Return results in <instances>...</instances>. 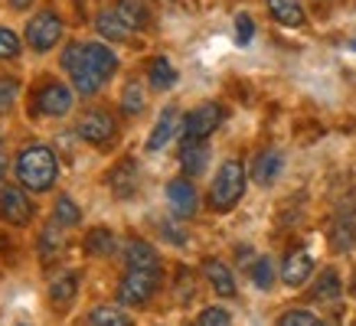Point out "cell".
Listing matches in <instances>:
<instances>
[{
    "label": "cell",
    "mask_w": 356,
    "mask_h": 326,
    "mask_svg": "<svg viewBox=\"0 0 356 326\" xmlns=\"http://www.w3.org/2000/svg\"><path fill=\"white\" fill-rule=\"evenodd\" d=\"M193 326H232V314H229L226 307L209 304V307H203V310L196 314Z\"/></svg>",
    "instance_id": "cell-35"
},
{
    "label": "cell",
    "mask_w": 356,
    "mask_h": 326,
    "mask_svg": "<svg viewBox=\"0 0 356 326\" xmlns=\"http://www.w3.org/2000/svg\"><path fill=\"white\" fill-rule=\"evenodd\" d=\"M245 189H248L245 163L229 157V160L219 163V170L213 173V183H209V193H206V206L216 216H229L245 199Z\"/></svg>",
    "instance_id": "cell-3"
},
{
    "label": "cell",
    "mask_w": 356,
    "mask_h": 326,
    "mask_svg": "<svg viewBox=\"0 0 356 326\" xmlns=\"http://www.w3.org/2000/svg\"><path fill=\"white\" fill-rule=\"evenodd\" d=\"M82 326H134V316L121 304H98L82 316Z\"/></svg>",
    "instance_id": "cell-24"
},
{
    "label": "cell",
    "mask_w": 356,
    "mask_h": 326,
    "mask_svg": "<svg viewBox=\"0 0 356 326\" xmlns=\"http://www.w3.org/2000/svg\"><path fill=\"white\" fill-rule=\"evenodd\" d=\"M33 3H36V0H7V7H10V10H17V13H20V10H30Z\"/></svg>",
    "instance_id": "cell-40"
},
{
    "label": "cell",
    "mask_w": 356,
    "mask_h": 326,
    "mask_svg": "<svg viewBox=\"0 0 356 326\" xmlns=\"http://www.w3.org/2000/svg\"><path fill=\"white\" fill-rule=\"evenodd\" d=\"M248 277H252V284H255L259 291L268 293L271 287L278 284L281 274H278V264H275V261H271L268 255H259V258H255L252 264H248Z\"/></svg>",
    "instance_id": "cell-30"
},
{
    "label": "cell",
    "mask_w": 356,
    "mask_h": 326,
    "mask_svg": "<svg viewBox=\"0 0 356 326\" xmlns=\"http://www.w3.org/2000/svg\"><path fill=\"white\" fill-rule=\"evenodd\" d=\"M275 326H324V320L307 310V307H288V310H281Z\"/></svg>",
    "instance_id": "cell-33"
},
{
    "label": "cell",
    "mask_w": 356,
    "mask_h": 326,
    "mask_svg": "<svg viewBox=\"0 0 356 326\" xmlns=\"http://www.w3.org/2000/svg\"><path fill=\"white\" fill-rule=\"evenodd\" d=\"M193 297H196L193 274L186 271V268H180V271H177V300H180V304H190Z\"/></svg>",
    "instance_id": "cell-37"
},
{
    "label": "cell",
    "mask_w": 356,
    "mask_h": 326,
    "mask_svg": "<svg viewBox=\"0 0 356 326\" xmlns=\"http://www.w3.org/2000/svg\"><path fill=\"white\" fill-rule=\"evenodd\" d=\"M20 78L13 76H0V118H7L13 108H17V101H20Z\"/></svg>",
    "instance_id": "cell-34"
},
{
    "label": "cell",
    "mask_w": 356,
    "mask_h": 326,
    "mask_svg": "<svg viewBox=\"0 0 356 326\" xmlns=\"http://www.w3.org/2000/svg\"><path fill=\"white\" fill-rule=\"evenodd\" d=\"M121 261H124V271H161V251L154 248L151 241L144 239H128L121 248Z\"/></svg>",
    "instance_id": "cell-14"
},
{
    "label": "cell",
    "mask_w": 356,
    "mask_h": 326,
    "mask_svg": "<svg viewBox=\"0 0 356 326\" xmlns=\"http://www.w3.org/2000/svg\"><path fill=\"white\" fill-rule=\"evenodd\" d=\"M59 251H63V241H59V228L49 222V225L40 232V241H36V255H40V261H43L46 268H49V264H56Z\"/></svg>",
    "instance_id": "cell-31"
},
{
    "label": "cell",
    "mask_w": 356,
    "mask_h": 326,
    "mask_svg": "<svg viewBox=\"0 0 356 326\" xmlns=\"http://www.w3.org/2000/svg\"><path fill=\"white\" fill-rule=\"evenodd\" d=\"M157 232H161L163 241H170V245H177V248H184L186 241H190V232H186V222L177 216H167L157 222Z\"/></svg>",
    "instance_id": "cell-32"
},
{
    "label": "cell",
    "mask_w": 356,
    "mask_h": 326,
    "mask_svg": "<svg viewBox=\"0 0 356 326\" xmlns=\"http://www.w3.org/2000/svg\"><path fill=\"white\" fill-rule=\"evenodd\" d=\"M177 82H180V72H177V65L167 55H151L147 59V85L154 92H170Z\"/></svg>",
    "instance_id": "cell-25"
},
{
    "label": "cell",
    "mask_w": 356,
    "mask_h": 326,
    "mask_svg": "<svg viewBox=\"0 0 356 326\" xmlns=\"http://www.w3.org/2000/svg\"><path fill=\"white\" fill-rule=\"evenodd\" d=\"M330 241L337 251H350L356 245V216L353 212H340L330 222Z\"/></svg>",
    "instance_id": "cell-28"
},
{
    "label": "cell",
    "mask_w": 356,
    "mask_h": 326,
    "mask_svg": "<svg viewBox=\"0 0 356 326\" xmlns=\"http://www.w3.org/2000/svg\"><path fill=\"white\" fill-rule=\"evenodd\" d=\"M314 255L307 248H291L288 255H284V261H281V284L284 287H291V291H298V287H304V284L314 277Z\"/></svg>",
    "instance_id": "cell-12"
},
{
    "label": "cell",
    "mask_w": 356,
    "mask_h": 326,
    "mask_svg": "<svg viewBox=\"0 0 356 326\" xmlns=\"http://www.w3.org/2000/svg\"><path fill=\"white\" fill-rule=\"evenodd\" d=\"M115 13H118L134 33L151 26V7H147L144 0H115Z\"/></svg>",
    "instance_id": "cell-27"
},
{
    "label": "cell",
    "mask_w": 356,
    "mask_h": 326,
    "mask_svg": "<svg viewBox=\"0 0 356 326\" xmlns=\"http://www.w3.org/2000/svg\"><path fill=\"white\" fill-rule=\"evenodd\" d=\"M95 33L105 43H128L134 30L115 13V7H102V10L95 13Z\"/></svg>",
    "instance_id": "cell-22"
},
{
    "label": "cell",
    "mask_w": 356,
    "mask_h": 326,
    "mask_svg": "<svg viewBox=\"0 0 356 326\" xmlns=\"http://www.w3.org/2000/svg\"><path fill=\"white\" fill-rule=\"evenodd\" d=\"M161 287H163V268L161 271H121L118 284H115V300L121 307L140 310L161 293Z\"/></svg>",
    "instance_id": "cell-4"
},
{
    "label": "cell",
    "mask_w": 356,
    "mask_h": 326,
    "mask_svg": "<svg viewBox=\"0 0 356 326\" xmlns=\"http://www.w3.org/2000/svg\"><path fill=\"white\" fill-rule=\"evenodd\" d=\"M82 53H86V62L88 69L98 76V82L102 85H108L111 78L118 76V53L111 49L105 40H92V43H82Z\"/></svg>",
    "instance_id": "cell-13"
},
{
    "label": "cell",
    "mask_w": 356,
    "mask_h": 326,
    "mask_svg": "<svg viewBox=\"0 0 356 326\" xmlns=\"http://www.w3.org/2000/svg\"><path fill=\"white\" fill-rule=\"evenodd\" d=\"M209 157H213L209 141H180V170L190 180H196L209 166Z\"/></svg>",
    "instance_id": "cell-20"
},
{
    "label": "cell",
    "mask_w": 356,
    "mask_h": 326,
    "mask_svg": "<svg viewBox=\"0 0 356 326\" xmlns=\"http://www.w3.org/2000/svg\"><path fill=\"white\" fill-rule=\"evenodd\" d=\"M49 222H53L56 228H63V232L79 228L82 225V206H79L69 193H59L53 203V212H49Z\"/></svg>",
    "instance_id": "cell-26"
},
{
    "label": "cell",
    "mask_w": 356,
    "mask_h": 326,
    "mask_svg": "<svg viewBox=\"0 0 356 326\" xmlns=\"http://www.w3.org/2000/svg\"><path fill=\"white\" fill-rule=\"evenodd\" d=\"M343 297V277H340V271L337 268H324V271L317 274L311 281V287H307V300L311 304H337Z\"/></svg>",
    "instance_id": "cell-19"
},
{
    "label": "cell",
    "mask_w": 356,
    "mask_h": 326,
    "mask_svg": "<svg viewBox=\"0 0 356 326\" xmlns=\"http://www.w3.org/2000/svg\"><path fill=\"white\" fill-rule=\"evenodd\" d=\"M350 297L356 300V271H353V277H350Z\"/></svg>",
    "instance_id": "cell-41"
},
{
    "label": "cell",
    "mask_w": 356,
    "mask_h": 326,
    "mask_svg": "<svg viewBox=\"0 0 356 326\" xmlns=\"http://www.w3.org/2000/svg\"><path fill=\"white\" fill-rule=\"evenodd\" d=\"M82 251L88 258H111L118 251V235L108 225H92L82 235Z\"/></svg>",
    "instance_id": "cell-21"
},
{
    "label": "cell",
    "mask_w": 356,
    "mask_h": 326,
    "mask_svg": "<svg viewBox=\"0 0 356 326\" xmlns=\"http://www.w3.org/2000/svg\"><path fill=\"white\" fill-rule=\"evenodd\" d=\"M59 153L49 147V144H23L17 157H13V176L23 189H30L33 196H46L53 193L56 183H59Z\"/></svg>",
    "instance_id": "cell-1"
},
{
    "label": "cell",
    "mask_w": 356,
    "mask_h": 326,
    "mask_svg": "<svg viewBox=\"0 0 356 326\" xmlns=\"http://www.w3.org/2000/svg\"><path fill=\"white\" fill-rule=\"evenodd\" d=\"M226 105L219 101H203L193 111L184 114V128H180V141H209L219 130V124L226 121Z\"/></svg>",
    "instance_id": "cell-8"
},
{
    "label": "cell",
    "mask_w": 356,
    "mask_h": 326,
    "mask_svg": "<svg viewBox=\"0 0 356 326\" xmlns=\"http://www.w3.org/2000/svg\"><path fill=\"white\" fill-rule=\"evenodd\" d=\"M105 186L115 199H131L138 196V186H140V166L134 157H121L118 163H111V170L105 173Z\"/></svg>",
    "instance_id": "cell-11"
},
{
    "label": "cell",
    "mask_w": 356,
    "mask_h": 326,
    "mask_svg": "<svg viewBox=\"0 0 356 326\" xmlns=\"http://www.w3.org/2000/svg\"><path fill=\"white\" fill-rule=\"evenodd\" d=\"M23 43L20 36L10 30V26H0V62H13L17 55H20Z\"/></svg>",
    "instance_id": "cell-36"
},
{
    "label": "cell",
    "mask_w": 356,
    "mask_h": 326,
    "mask_svg": "<svg viewBox=\"0 0 356 326\" xmlns=\"http://www.w3.org/2000/svg\"><path fill=\"white\" fill-rule=\"evenodd\" d=\"M163 196H167L170 212L177 218H184V222H190V218L200 212V189H196V183L190 176H173V180H167Z\"/></svg>",
    "instance_id": "cell-10"
},
{
    "label": "cell",
    "mask_w": 356,
    "mask_h": 326,
    "mask_svg": "<svg viewBox=\"0 0 356 326\" xmlns=\"http://www.w3.org/2000/svg\"><path fill=\"white\" fill-rule=\"evenodd\" d=\"M13 170V163H10V157L0 151V183H7V173Z\"/></svg>",
    "instance_id": "cell-39"
},
{
    "label": "cell",
    "mask_w": 356,
    "mask_h": 326,
    "mask_svg": "<svg viewBox=\"0 0 356 326\" xmlns=\"http://www.w3.org/2000/svg\"><path fill=\"white\" fill-rule=\"evenodd\" d=\"M118 108H121V114H124V118H138L140 111L147 108V92H144V85H140L138 78H131L128 85L121 88Z\"/></svg>",
    "instance_id": "cell-29"
},
{
    "label": "cell",
    "mask_w": 356,
    "mask_h": 326,
    "mask_svg": "<svg viewBox=\"0 0 356 326\" xmlns=\"http://www.w3.org/2000/svg\"><path fill=\"white\" fill-rule=\"evenodd\" d=\"M72 108H76V88L65 85L56 76H40L36 85L30 88V98H26V114H33V118L63 121L72 114Z\"/></svg>",
    "instance_id": "cell-2"
},
{
    "label": "cell",
    "mask_w": 356,
    "mask_h": 326,
    "mask_svg": "<svg viewBox=\"0 0 356 326\" xmlns=\"http://www.w3.org/2000/svg\"><path fill=\"white\" fill-rule=\"evenodd\" d=\"M281 170H284V153H281L278 147H265V151H259L252 157L248 180L255 186H261V189H268V186L281 176Z\"/></svg>",
    "instance_id": "cell-15"
},
{
    "label": "cell",
    "mask_w": 356,
    "mask_h": 326,
    "mask_svg": "<svg viewBox=\"0 0 356 326\" xmlns=\"http://www.w3.org/2000/svg\"><path fill=\"white\" fill-rule=\"evenodd\" d=\"M203 277L213 287V293H219L222 300H236L238 297V284L236 274L222 258H203Z\"/></svg>",
    "instance_id": "cell-17"
},
{
    "label": "cell",
    "mask_w": 356,
    "mask_h": 326,
    "mask_svg": "<svg viewBox=\"0 0 356 326\" xmlns=\"http://www.w3.org/2000/svg\"><path fill=\"white\" fill-rule=\"evenodd\" d=\"M20 326H23V323H20Z\"/></svg>",
    "instance_id": "cell-43"
},
{
    "label": "cell",
    "mask_w": 356,
    "mask_h": 326,
    "mask_svg": "<svg viewBox=\"0 0 356 326\" xmlns=\"http://www.w3.org/2000/svg\"><path fill=\"white\" fill-rule=\"evenodd\" d=\"M180 128H184V118H180V108L177 105H167V108L161 111V118H157V124L151 128V137H147V153H161L167 144L180 134Z\"/></svg>",
    "instance_id": "cell-18"
},
{
    "label": "cell",
    "mask_w": 356,
    "mask_h": 326,
    "mask_svg": "<svg viewBox=\"0 0 356 326\" xmlns=\"http://www.w3.org/2000/svg\"><path fill=\"white\" fill-rule=\"evenodd\" d=\"M265 7H268L271 20L278 23V26H288V30L307 26V13H304L301 0H265Z\"/></svg>",
    "instance_id": "cell-23"
},
{
    "label": "cell",
    "mask_w": 356,
    "mask_h": 326,
    "mask_svg": "<svg viewBox=\"0 0 356 326\" xmlns=\"http://www.w3.org/2000/svg\"><path fill=\"white\" fill-rule=\"evenodd\" d=\"M0 222L10 228H30L36 222V206L20 183H0Z\"/></svg>",
    "instance_id": "cell-7"
},
{
    "label": "cell",
    "mask_w": 356,
    "mask_h": 326,
    "mask_svg": "<svg viewBox=\"0 0 356 326\" xmlns=\"http://www.w3.org/2000/svg\"><path fill=\"white\" fill-rule=\"evenodd\" d=\"M59 65H63V72L69 76V85L76 88V95L82 98H95L98 92H102V82H98V76L88 69L86 62V53H82V43L79 40H72V43H65L63 55H59Z\"/></svg>",
    "instance_id": "cell-6"
},
{
    "label": "cell",
    "mask_w": 356,
    "mask_h": 326,
    "mask_svg": "<svg viewBox=\"0 0 356 326\" xmlns=\"http://www.w3.org/2000/svg\"><path fill=\"white\" fill-rule=\"evenodd\" d=\"M63 20H59V13L53 10H36L26 20V26H23V40H26V46H30L33 53H49V49H56L59 46V40H63Z\"/></svg>",
    "instance_id": "cell-9"
},
{
    "label": "cell",
    "mask_w": 356,
    "mask_h": 326,
    "mask_svg": "<svg viewBox=\"0 0 356 326\" xmlns=\"http://www.w3.org/2000/svg\"><path fill=\"white\" fill-rule=\"evenodd\" d=\"M46 297H49V307H53L56 314H65L69 307L76 304L79 297V271L76 268H65V271H59L49 281V287H46Z\"/></svg>",
    "instance_id": "cell-16"
},
{
    "label": "cell",
    "mask_w": 356,
    "mask_h": 326,
    "mask_svg": "<svg viewBox=\"0 0 356 326\" xmlns=\"http://www.w3.org/2000/svg\"><path fill=\"white\" fill-rule=\"evenodd\" d=\"M0 137H3V134H0Z\"/></svg>",
    "instance_id": "cell-42"
},
{
    "label": "cell",
    "mask_w": 356,
    "mask_h": 326,
    "mask_svg": "<svg viewBox=\"0 0 356 326\" xmlns=\"http://www.w3.org/2000/svg\"><path fill=\"white\" fill-rule=\"evenodd\" d=\"M255 36V20L248 13H236V43L238 46H248Z\"/></svg>",
    "instance_id": "cell-38"
},
{
    "label": "cell",
    "mask_w": 356,
    "mask_h": 326,
    "mask_svg": "<svg viewBox=\"0 0 356 326\" xmlns=\"http://www.w3.org/2000/svg\"><path fill=\"white\" fill-rule=\"evenodd\" d=\"M79 141L95 147V151H108L111 144L118 141V121L108 108H86L76 121Z\"/></svg>",
    "instance_id": "cell-5"
}]
</instances>
